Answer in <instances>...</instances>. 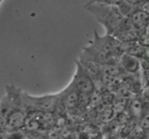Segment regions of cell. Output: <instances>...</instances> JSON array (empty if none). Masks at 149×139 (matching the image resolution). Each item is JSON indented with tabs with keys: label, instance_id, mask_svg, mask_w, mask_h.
<instances>
[{
	"label": "cell",
	"instance_id": "1",
	"mask_svg": "<svg viewBox=\"0 0 149 139\" xmlns=\"http://www.w3.org/2000/svg\"><path fill=\"white\" fill-rule=\"evenodd\" d=\"M85 9L104 27L106 34L113 35L125 18L117 6L93 3L86 4Z\"/></svg>",
	"mask_w": 149,
	"mask_h": 139
},
{
	"label": "cell",
	"instance_id": "2",
	"mask_svg": "<svg viewBox=\"0 0 149 139\" xmlns=\"http://www.w3.org/2000/svg\"><path fill=\"white\" fill-rule=\"evenodd\" d=\"M23 107L26 113L33 112H51L55 111L61 99V93L42 96H31L27 93L22 94Z\"/></svg>",
	"mask_w": 149,
	"mask_h": 139
},
{
	"label": "cell",
	"instance_id": "3",
	"mask_svg": "<svg viewBox=\"0 0 149 139\" xmlns=\"http://www.w3.org/2000/svg\"><path fill=\"white\" fill-rule=\"evenodd\" d=\"M89 45L103 53L117 57H121L125 53L122 42L117 38L111 34L100 36L96 30L94 31L93 39L89 42Z\"/></svg>",
	"mask_w": 149,
	"mask_h": 139
},
{
	"label": "cell",
	"instance_id": "4",
	"mask_svg": "<svg viewBox=\"0 0 149 139\" xmlns=\"http://www.w3.org/2000/svg\"><path fill=\"white\" fill-rule=\"evenodd\" d=\"M75 63L77 69L70 83L82 97H90L94 94L96 90L94 80L84 70L78 60L76 61Z\"/></svg>",
	"mask_w": 149,
	"mask_h": 139
},
{
	"label": "cell",
	"instance_id": "5",
	"mask_svg": "<svg viewBox=\"0 0 149 139\" xmlns=\"http://www.w3.org/2000/svg\"><path fill=\"white\" fill-rule=\"evenodd\" d=\"M80 58L93 61L99 64L101 66H118L120 57L109 55L98 51L93 47L88 45L82 48V52L79 56Z\"/></svg>",
	"mask_w": 149,
	"mask_h": 139
},
{
	"label": "cell",
	"instance_id": "6",
	"mask_svg": "<svg viewBox=\"0 0 149 139\" xmlns=\"http://www.w3.org/2000/svg\"><path fill=\"white\" fill-rule=\"evenodd\" d=\"M113 35L121 42H135L139 39V33L128 17L123 19L120 26Z\"/></svg>",
	"mask_w": 149,
	"mask_h": 139
},
{
	"label": "cell",
	"instance_id": "7",
	"mask_svg": "<svg viewBox=\"0 0 149 139\" xmlns=\"http://www.w3.org/2000/svg\"><path fill=\"white\" fill-rule=\"evenodd\" d=\"M23 99V98H22ZM27 118V113L23 107L22 102L13 108L7 117V130L8 131H15L25 126Z\"/></svg>",
	"mask_w": 149,
	"mask_h": 139
},
{
	"label": "cell",
	"instance_id": "8",
	"mask_svg": "<svg viewBox=\"0 0 149 139\" xmlns=\"http://www.w3.org/2000/svg\"><path fill=\"white\" fill-rule=\"evenodd\" d=\"M60 93L63 103L65 109L68 110H73L78 107L81 103V99L83 98L71 83Z\"/></svg>",
	"mask_w": 149,
	"mask_h": 139
},
{
	"label": "cell",
	"instance_id": "9",
	"mask_svg": "<svg viewBox=\"0 0 149 139\" xmlns=\"http://www.w3.org/2000/svg\"><path fill=\"white\" fill-rule=\"evenodd\" d=\"M79 62L81 64L83 68L89 74V75L94 80L95 85L97 82H103L102 77H103V66L93 61H87V60L80 58L78 60Z\"/></svg>",
	"mask_w": 149,
	"mask_h": 139
},
{
	"label": "cell",
	"instance_id": "10",
	"mask_svg": "<svg viewBox=\"0 0 149 139\" xmlns=\"http://www.w3.org/2000/svg\"><path fill=\"white\" fill-rule=\"evenodd\" d=\"M119 66L121 69L126 71L127 73L135 74L138 72L139 69L140 62L137 57L128 53H125L120 57Z\"/></svg>",
	"mask_w": 149,
	"mask_h": 139
},
{
	"label": "cell",
	"instance_id": "11",
	"mask_svg": "<svg viewBox=\"0 0 149 139\" xmlns=\"http://www.w3.org/2000/svg\"><path fill=\"white\" fill-rule=\"evenodd\" d=\"M133 24L134 27L139 33L141 29H143L146 25L149 19V15L141 10L139 7L133 13V14L129 17Z\"/></svg>",
	"mask_w": 149,
	"mask_h": 139
},
{
	"label": "cell",
	"instance_id": "12",
	"mask_svg": "<svg viewBox=\"0 0 149 139\" xmlns=\"http://www.w3.org/2000/svg\"><path fill=\"white\" fill-rule=\"evenodd\" d=\"M117 7L122 15L124 17H128V18L130 17V16L133 14L134 12L138 8V7L130 4L129 2L126 1L125 0L121 1L117 5Z\"/></svg>",
	"mask_w": 149,
	"mask_h": 139
},
{
	"label": "cell",
	"instance_id": "13",
	"mask_svg": "<svg viewBox=\"0 0 149 139\" xmlns=\"http://www.w3.org/2000/svg\"><path fill=\"white\" fill-rule=\"evenodd\" d=\"M123 0H90L86 4H93V3H101V4H109V5L117 6Z\"/></svg>",
	"mask_w": 149,
	"mask_h": 139
},
{
	"label": "cell",
	"instance_id": "14",
	"mask_svg": "<svg viewBox=\"0 0 149 139\" xmlns=\"http://www.w3.org/2000/svg\"><path fill=\"white\" fill-rule=\"evenodd\" d=\"M125 1L129 2L130 4H132V5H135L136 6V7H139L145 0H125Z\"/></svg>",
	"mask_w": 149,
	"mask_h": 139
},
{
	"label": "cell",
	"instance_id": "15",
	"mask_svg": "<svg viewBox=\"0 0 149 139\" xmlns=\"http://www.w3.org/2000/svg\"><path fill=\"white\" fill-rule=\"evenodd\" d=\"M2 1H3V0H0V3H1Z\"/></svg>",
	"mask_w": 149,
	"mask_h": 139
}]
</instances>
